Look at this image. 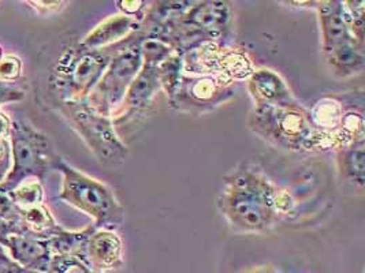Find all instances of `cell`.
Instances as JSON below:
<instances>
[{"mask_svg":"<svg viewBox=\"0 0 365 273\" xmlns=\"http://www.w3.org/2000/svg\"><path fill=\"white\" fill-rule=\"evenodd\" d=\"M225 183L217 205L227 220L240 230L264 231L283 206H287L282 193L259 171L237 170L226 176Z\"/></svg>","mask_w":365,"mask_h":273,"instance_id":"6da1fadb","label":"cell"},{"mask_svg":"<svg viewBox=\"0 0 365 273\" xmlns=\"http://www.w3.org/2000/svg\"><path fill=\"white\" fill-rule=\"evenodd\" d=\"M135 38H140V36ZM135 38L103 50H88L80 43L68 47L51 70L48 86L56 102L86 100L113 58Z\"/></svg>","mask_w":365,"mask_h":273,"instance_id":"7a4b0ae2","label":"cell"},{"mask_svg":"<svg viewBox=\"0 0 365 273\" xmlns=\"http://www.w3.org/2000/svg\"><path fill=\"white\" fill-rule=\"evenodd\" d=\"M53 170L62 175L59 198L95 220L96 228H114L125 219V209L111 188L98 179L73 168L59 156Z\"/></svg>","mask_w":365,"mask_h":273,"instance_id":"3957f363","label":"cell"},{"mask_svg":"<svg viewBox=\"0 0 365 273\" xmlns=\"http://www.w3.org/2000/svg\"><path fill=\"white\" fill-rule=\"evenodd\" d=\"M13 166L3 183L6 190H13L29 179L43 181L59 156L55 154L51 139L37 130L26 119H14L10 132Z\"/></svg>","mask_w":365,"mask_h":273,"instance_id":"277c9868","label":"cell"},{"mask_svg":"<svg viewBox=\"0 0 365 273\" xmlns=\"http://www.w3.org/2000/svg\"><path fill=\"white\" fill-rule=\"evenodd\" d=\"M250 129L268 142L289 151L316 146L315 130L309 114L299 105L256 107Z\"/></svg>","mask_w":365,"mask_h":273,"instance_id":"5b68a950","label":"cell"},{"mask_svg":"<svg viewBox=\"0 0 365 273\" xmlns=\"http://www.w3.org/2000/svg\"><path fill=\"white\" fill-rule=\"evenodd\" d=\"M70 126L101 164L116 166L126 160L128 148L116 132L113 118L95 112L86 100L56 102Z\"/></svg>","mask_w":365,"mask_h":273,"instance_id":"8992f818","label":"cell"},{"mask_svg":"<svg viewBox=\"0 0 365 273\" xmlns=\"http://www.w3.org/2000/svg\"><path fill=\"white\" fill-rule=\"evenodd\" d=\"M141 41L143 40L138 38L116 53L98 85L86 97L88 105L95 112L113 118L120 108L129 86L143 68V56L140 50Z\"/></svg>","mask_w":365,"mask_h":273,"instance_id":"52a82bcc","label":"cell"},{"mask_svg":"<svg viewBox=\"0 0 365 273\" xmlns=\"http://www.w3.org/2000/svg\"><path fill=\"white\" fill-rule=\"evenodd\" d=\"M234 93V78L223 73L182 75L174 97L170 100L177 109L204 112L227 100Z\"/></svg>","mask_w":365,"mask_h":273,"instance_id":"ba28073f","label":"cell"},{"mask_svg":"<svg viewBox=\"0 0 365 273\" xmlns=\"http://www.w3.org/2000/svg\"><path fill=\"white\" fill-rule=\"evenodd\" d=\"M160 87L158 66L143 63L140 73L126 92L120 108L113 115L116 130L125 123L135 119V117L143 115L150 108Z\"/></svg>","mask_w":365,"mask_h":273,"instance_id":"9c48e42d","label":"cell"},{"mask_svg":"<svg viewBox=\"0 0 365 273\" xmlns=\"http://www.w3.org/2000/svg\"><path fill=\"white\" fill-rule=\"evenodd\" d=\"M178 19L220 41L232 26V4L227 1H200L190 6Z\"/></svg>","mask_w":365,"mask_h":273,"instance_id":"30bf717a","label":"cell"},{"mask_svg":"<svg viewBox=\"0 0 365 273\" xmlns=\"http://www.w3.org/2000/svg\"><path fill=\"white\" fill-rule=\"evenodd\" d=\"M86 262L96 272L120 269L125 264L122 239L113 230L96 228L86 245Z\"/></svg>","mask_w":365,"mask_h":273,"instance_id":"8fae6325","label":"cell"},{"mask_svg":"<svg viewBox=\"0 0 365 273\" xmlns=\"http://www.w3.org/2000/svg\"><path fill=\"white\" fill-rule=\"evenodd\" d=\"M248 90L256 107H286L299 104L281 75L268 68L252 71L248 78Z\"/></svg>","mask_w":365,"mask_h":273,"instance_id":"7c38bea8","label":"cell"},{"mask_svg":"<svg viewBox=\"0 0 365 273\" xmlns=\"http://www.w3.org/2000/svg\"><path fill=\"white\" fill-rule=\"evenodd\" d=\"M317 10H319V19L322 26L323 48L326 53L348 43L357 44L350 33L348 10L344 6V3L323 1V3H319Z\"/></svg>","mask_w":365,"mask_h":273,"instance_id":"4fadbf2b","label":"cell"},{"mask_svg":"<svg viewBox=\"0 0 365 273\" xmlns=\"http://www.w3.org/2000/svg\"><path fill=\"white\" fill-rule=\"evenodd\" d=\"M10 258L18 265L38 272H47L51 253L48 240L32 235H11L4 243Z\"/></svg>","mask_w":365,"mask_h":273,"instance_id":"5bb4252c","label":"cell"},{"mask_svg":"<svg viewBox=\"0 0 365 273\" xmlns=\"http://www.w3.org/2000/svg\"><path fill=\"white\" fill-rule=\"evenodd\" d=\"M138 31H141V23L132 18L119 14L103 21L91 33L85 36L80 44L88 50H103L123 43L122 40L125 37L129 38L134 36V32Z\"/></svg>","mask_w":365,"mask_h":273,"instance_id":"9a60e30c","label":"cell"},{"mask_svg":"<svg viewBox=\"0 0 365 273\" xmlns=\"http://www.w3.org/2000/svg\"><path fill=\"white\" fill-rule=\"evenodd\" d=\"M22 228L24 235L46 240L55 237L62 230L46 204L37 205L22 212Z\"/></svg>","mask_w":365,"mask_h":273,"instance_id":"2e32d148","label":"cell"},{"mask_svg":"<svg viewBox=\"0 0 365 273\" xmlns=\"http://www.w3.org/2000/svg\"><path fill=\"white\" fill-rule=\"evenodd\" d=\"M95 230V225H89L83 231H67L62 227L55 237L48 239L52 256H74L86 261V245Z\"/></svg>","mask_w":365,"mask_h":273,"instance_id":"e0dca14e","label":"cell"},{"mask_svg":"<svg viewBox=\"0 0 365 273\" xmlns=\"http://www.w3.org/2000/svg\"><path fill=\"white\" fill-rule=\"evenodd\" d=\"M364 138L354 141L338 151V168L349 182L364 185Z\"/></svg>","mask_w":365,"mask_h":273,"instance_id":"ac0fdd59","label":"cell"},{"mask_svg":"<svg viewBox=\"0 0 365 273\" xmlns=\"http://www.w3.org/2000/svg\"><path fill=\"white\" fill-rule=\"evenodd\" d=\"M326 55L329 56V62L332 68L342 75L354 74L364 66V55L361 47L354 43L339 46Z\"/></svg>","mask_w":365,"mask_h":273,"instance_id":"d6986e66","label":"cell"},{"mask_svg":"<svg viewBox=\"0 0 365 273\" xmlns=\"http://www.w3.org/2000/svg\"><path fill=\"white\" fill-rule=\"evenodd\" d=\"M183 56L180 53H171L166 60L158 66V75L162 89L171 100L182 80Z\"/></svg>","mask_w":365,"mask_h":273,"instance_id":"ffe728a7","label":"cell"},{"mask_svg":"<svg viewBox=\"0 0 365 273\" xmlns=\"http://www.w3.org/2000/svg\"><path fill=\"white\" fill-rule=\"evenodd\" d=\"M9 191H10V197L13 198L14 204L17 205L21 210L44 204V198H46L44 188H43L41 182L37 179L25 181L17 188L9 190Z\"/></svg>","mask_w":365,"mask_h":273,"instance_id":"44dd1931","label":"cell"},{"mask_svg":"<svg viewBox=\"0 0 365 273\" xmlns=\"http://www.w3.org/2000/svg\"><path fill=\"white\" fill-rule=\"evenodd\" d=\"M140 50L143 63L152 66H159L171 53H174V50L170 46L156 38H144L140 44Z\"/></svg>","mask_w":365,"mask_h":273,"instance_id":"7402d4cb","label":"cell"},{"mask_svg":"<svg viewBox=\"0 0 365 273\" xmlns=\"http://www.w3.org/2000/svg\"><path fill=\"white\" fill-rule=\"evenodd\" d=\"M46 273H99L93 271L89 264L78 257L52 256Z\"/></svg>","mask_w":365,"mask_h":273,"instance_id":"603a6c76","label":"cell"},{"mask_svg":"<svg viewBox=\"0 0 365 273\" xmlns=\"http://www.w3.org/2000/svg\"><path fill=\"white\" fill-rule=\"evenodd\" d=\"M22 77V60L17 55L3 56L0 60V82L16 85L18 80Z\"/></svg>","mask_w":365,"mask_h":273,"instance_id":"cb8c5ba5","label":"cell"},{"mask_svg":"<svg viewBox=\"0 0 365 273\" xmlns=\"http://www.w3.org/2000/svg\"><path fill=\"white\" fill-rule=\"evenodd\" d=\"M22 212L24 210H21L17 205L14 204L13 198L10 197V191L0 185V218L7 222L14 223L19 225L22 230V235H24Z\"/></svg>","mask_w":365,"mask_h":273,"instance_id":"d4e9b609","label":"cell"},{"mask_svg":"<svg viewBox=\"0 0 365 273\" xmlns=\"http://www.w3.org/2000/svg\"><path fill=\"white\" fill-rule=\"evenodd\" d=\"M116 4H118V9L123 13V16L132 18L138 23L144 21L147 9H148L147 1H116Z\"/></svg>","mask_w":365,"mask_h":273,"instance_id":"484cf974","label":"cell"},{"mask_svg":"<svg viewBox=\"0 0 365 273\" xmlns=\"http://www.w3.org/2000/svg\"><path fill=\"white\" fill-rule=\"evenodd\" d=\"M13 166L11 159V144L9 138L0 139V183L6 181Z\"/></svg>","mask_w":365,"mask_h":273,"instance_id":"4316f807","label":"cell"},{"mask_svg":"<svg viewBox=\"0 0 365 273\" xmlns=\"http://www.w3.org/2000/svg\"><path fill=\"white\" fill-rule=\"evenodd\" d=\"M26 97V92L17 85L0 82V107L11 102H22Z\"/></svg>","mask_w":365,"mask_h":273,"instance_id":"83f0119b","label":"cell"},{"mask_svg":"<svg viewBox=\"0 0 365 273\" xmlns=\"http://www.w3.org/2000/svg\"><path fill=\"white\" fill-rule=\"evenodd\" d=\"M40 16H48L51 13H56L66 6V1H47V0H26L24 1Z\"/></svg>","mask_w":365,"mask_h":273,"instance_id":"f1b7e54d","label":"cell"},{"mask_svg":"<svg viewBox=\"0 0 365 273\" xmlns=\"http://www.w3.org/2000/svg\"><path fill=\"white\" fill-rule=\"evenodd\" d=\"M11 235H22L21 227L14 223L7 222L0 218V245L4 247V243Z\"/></svg>","mask_w":365,"mask_h":273,"instance_id":"f546056e","label":"cell"},{"mask_svg":"<svg viewBox=\"0 0 365 273\" xmlns=\"http://www.w3.org/2000/svg\"><path fill=\"white\" fill-rule=\"evenodd\" d=\"M0 273H44L34 271V269H28L24 268L21 265H18L17 262H14L11 258H9L4 264L0 265Z\"/></svg>","mask_w":365,"mask_h":273,"instance_id":"4dcf8cb0","label":"cell"},{"mask_svg":"<svg viewBox=\"0 0 365 273\" xmlns=\"http://www.w3.org/2000/svg\"><path fill=\"white\" fill-rule=\"evenodd\" d=\"M11 123L13 120L10 119L3 111H0V139L10 136Z\"/></svg>","mask_w":365,"mask_h":273,"instance_id":"1f68e13d","label":"cell"},{"mask_svg":"<svg viewBox=\"0 0 365 273\" xmlns=\"http://www.w3.org/2000/svg\"><path fill=\"white\" fill-rule=\"evenodd\" d=\"M9 258H10L9 253H7V252H6V249L0 245V265H1V264H4Z\"/></svg>","mask_w":365,"mask_h":273,"instance_id":"d6a6232c","label":"cell"},{"mask_svg":"<svg viewBox=\"0 0 365 273\" xmlns=\"http://www.w3.org/2000/svg\"><path fill=\"white\" fill-rule=\"evenodd\" d=\"M253 273H277L274 269H271V268H267V269H260V271H257V272Z\"/></svg>","mask_w":365,"mask_h":273,"instance_id":"836d02e7","label":"cell"},{"mask_svg":"<svg viewBox=\"0 0 365 273\" xmlns=\"http://www.w3.org/2000/svg\"><path fill=\"white\" fill-rule=\"evenodd\" d=\"M3 59V51H1V47H0V60Z\"/></svg>","mask_w":365,"mask_h":273,"instance_id":"e575fe53","label":"cell"}]
</instances>
